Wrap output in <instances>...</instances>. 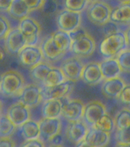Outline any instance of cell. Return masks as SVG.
I'll use <instances>...</instances> for the list:
<instances>
[{
	"label": "cell",
	"instance_id": "cell-1",
	"mask_svg": "<svg viewBox=\"0 0 130 147\" xmlns=\"http://www.w3.org/2000/svg\"><path fill=\"white\" fill-rule=\"evenodd\" d=\"M127 46L125 33L118 31L105 37L100 45V51L106 58L115 57Z\"/></svg>",
	"mask_w": 130,
	"mask_h": 147
},
{
	"label": "cell",
	"instance_id": "cell-2",
	"mask_svg": "<svg viewBox=\"0 0 130 147\" xmlns=\"http://www.w3.org/2000/svg\"><path fill=\"white\" fill-rule=\"evenodd\" d=\"M25 85V79L18 71L10 70L0 77V94L5 96L20 94Z\"/></svg>",
	"mask_w": 130,
	"mask_h": 147
},
{
	"label": "cell",
	"instance_id": "cell-3",
	"mask_svg": "<svg viewBox=\"0 0 130 147\" xmlns=\"http://www.w3.org/2000/svg\"><path fill=\"white\" fill-rule=\"evenodd\" d=\"M111 11V8L107 3L96 0L89 5L87 10V16L94 25L103 26L110 21Z\"/></svg>",
	"mask_w": 130,
	"mask_h": 147
},
{
	"label": "cell",
	"instance_id": "cell-4",
	"mask_svg": "<svg viewBox=\"0 0 130 147\" xmlns=\"http://www.w3.org/2000/svg\"><path fill=\"white\" fill-rule=\"evenodd\" d=\"M18 28L26 39L27 45H36L40 34V25L34 18L28 16L21 19Z\"/></svg>",
	"mask_w": 130,
	"mask_h": 147
},
{
	"label": "cell",
	"instance_id": "cell-5",
	"mask_svg": "<svg viewBox=\"0 0 130 147\" xmlns=\"http://www.w3.org/2000/svg\"><path fill=\"white\" fill-rule=\"evenodd\" d=\"M56 21L59 29L70 32L81 25L82 15L80 12L65 9L58 14Z\"/></svg>",
	"mask_w": 130,
	"mask_h": 147
},
{
	"label": "cell",
	"instance_id": "cell-6",
	"mask_svg": "<svg viewBox=\"0 0 130 147\" xmlns=\"http://www.w3.org/2000/svg\"><path fill=\"white\" fill-rule=\"evenodd\" d=\"M96 49L94 39L88 33L72 41L71 50L79 57H88L93 55Z\"/></svg>",
	"mask_w": 130,
	"mask_h": 147
},
{
	"label": "cell",
	"instance_id": "cell-7",
	"mask_svg": "<svg viewBox=\"0 0 130 147\" xmlns=\"http://www.w3.org/2000/svg\"><path fill=\"white\" fill-rule=\"evenodd\" d=\"M106 107L100 100H92L84 105L82 120L88 127L93 126L98 119L107 113Z\"/></svg>",
	"mask_w": 130,
	"mask_h": 147
},
{
	"label": "cell",
	"instance_id": "cell-8",
	"mask_svg": "<svg viewBox=\"0 0 130 147\" xmlns=\"http://www.w3.org/2000/svg\"><path fill=\"white\" fill-rule=\"evenodd\" d=\"M41 87V95L42 100H47L51 99H62L68 96L72 93L74 88V82L66 80L60 84L46 87L42 86Z\"/></svg>",
	"mask_w": 130,
	"mask_h": 147
},
{
	"label": "cell",
	"instance_id": "cell-9",
	"mask_svg": "<svg viewBox=\"0 0 130 147\" xmlns=\"http://www.w3.org/2000/svg\"><path fill=\"white\" fill-rule=\"evenodd\" d=\"M21 64L27 68H32L43 61V55L40 48L36 45H26L18 54Z\"/></svg>",
	"mask_w": 130,
	"mask_h": 147
},
{
	"label": "cell",
	"instance_id": "cell-10",
	"mask_svg": "<svg viewBox=\"0 0 130 147\" xmlns=\"http://www.w3.org/2000/svg\"><path fill=\"white\" fill-rule=\"evenodd\" d=\"M84 65L79 57L75 56L65 60L60 68L63 72L66 80L75 83L82 78Z\"/></svg>",
	"mask_w": 130,
	"mask_h": 147
},
{
	"label": "cell",
	"instance_id": "cell-11",
	"mask_svg": "<svg viewBox=\"0 0 130 147\" xmlns=\"http://www.w3.org/2000/svg\"><path fill=\"white\" fill-rule=\"evenodd\" d=\"M40 139L43 142H49L51 138L60 133L61 120L58 118H43L39 122Z\"/></svg>",
	"mask_w": 130,
	"mask_h": 147
},
{
	"label": "cell",
	"instance_id": "cell-12",
	"mask_svg": "<svg viewBox=\"0 0 130 147\" xmlns=\"http://www.w3.org/2000/svg\"><path fill=\"white\" fill-rule=\"evenodd\" d=\"M26 45V39L18 28L10 30L5 38V49L10 54H18Z\"/></svg>",
	"mask_w": 130,
	"mask_h": 147
},
{
	"label": "cell",
	"instance_id": "cell-13",
	"mask_svg": "<svg viewBox=\"0 0 130 147\" xmlns=\"http://www.w3.org/2000/svg\"><path fill=\"white\" fill-rule=\"evenodd\" d=\"M42 100L41 87L36 84H29L23 87L19 94V101L29 108L36 107Z\"/></svg>",
	"mask_w": 130,
	"mask_h": 147
},
{
	"label": "cell",
	"instance_id": "cell-14",
	"mask_svg": "<svg viewBox=\"0 0 130 147\" xmlns=\"http://www.w3.org/2000/svg\"><path fill=\"white\" fill-rule=\"evenodd\" d=\"M6 115L17 127L21 126L31 117L29 107L21 101L12 104L7 110Z\"/></svg>",
	"mask_w": 130,
	"mask_h": 147
},
{
	"label": "cell",
	"instance_id": "cell-15",
	"mask_svg": "<svg viewBox=\"0 0 130 147\" xmlns=\"http://www.w3.org/2000/svg\"><path fill=\"white\" fill-rule=\"evenodd\" d=\"M88 128L87 124L82 119L68 121L66 131V137L70 142L77 144L85 138Z\"/></svg>",
	"mask_w": 130,
	"mask_h": 147
},
{
	"label": "cell",
	"instance_id": "cell-16",
	"mask_svg": "<svg viewBox=\"0 0 130 147\" xmlns=\"http://www.w3.org/2000/svg\"><path fill=\"white\" fill-rule=\"evenodd\" d=\"M84 104L80 99L70 100L68 103L63 104L62 115L68 121H75L82 119Z\"/></svg>",
	"mask_w": 130,
	"mask_h": 147
},
{
	"label": "cell",
	"instance_id": "cell-17",
	"mask_svg": "<svg viewBox=\"0 0 130 147\" xmlns=\"http://www.w3.org/2000/svg\"><path fill=\"white\" fill-rule=\"evenodd\" d=\"M88 146L102 147L108 145L110 140V133L100 130L96 126L89 127L84 138Z\"/></svg>",
	"mask_w": 130,
	"mask_h": 147
},
{
	"label": "cell",
	"instance_id": "cell-18",
	"mask_svg": "<svg viewBox=\"0 0 130 147\" xmlns=\"http://www.w3.org/2000/svg\"><path fill=\"white\" fill-rule=\"evenodd\" d=\"M125 83L119 76L113 78L105 79L101 86L103 95L108 99L118 98L121 91L125 86Z\"/></svg>",
	"mask_w": 130,
	"mask_h": 147
},
{
	"label": "cell",
	"instance_id": "cell-19",
	"mask_svg": "<svg viewBox=\"0 0 130 147\" xmlns=\"http://www.w3.org/2000/svg\"><path fill=\"white\" fill-rule=\"evenodd\" d=\"M83 82L90 86L98 84L103 79L100 67V63L90 62L84 65L82 78Z\"/></svg>",
	"mask_w": 130,
	"mask_h": 147
},
{
	"label": "cell",
	"instance_id": "cell-20",
	"mask_svg": "<svg viewBox=\"0 0 130 147\" xmlns=\"http://www.w3.org/2000/svg\"><path fill=\"white\" fill-rule=\"evenodd\" d=\"M41 50L43 57L50 61H56L61 58L65 53L62 52L52 40V35L47 37L41 45Z\"/></svg>",
	"mask_w": 130,
	"mask_h": 147
},
{
	"label": "cell",
	"instance_id": "cell-21",
	"mask_svg": "<svg viewBox=\"0 0 130 147\" xmlns=\"http://www.w3.org/2000/svg\"><path fill=\"white\" fill-rule=\"evenodd\" d=\"M100 67L104 80L119 77L122 72L117 57H109L103 60L100 63Z\"/></svg>",
	"mask_w": 130,
	"mask_h": 147
},
{
	"label": "cell",
	"instance_id": "cell-22",
	"mask_svg": "<svg viewBox=\"0 0 130 147\" xmlns=\"http://www.w3.org/2000/svg\"><path fill=\"white\" fill-rule=\"evenodd\" d=\"M63 104L61 99H51L44 100L41 108L43 118H58L62 115Z\"/></svg>",
	"mask_w": 130,
	"mask_h": 147
},
{
	"label": "cell",
	"instance_id": "cell-23",
	"mask_svg": "<svg viewBox=\"0 0 130 147\" xmlns=\"http://www.w3.org/2000/svg\"><path fill=\"white\" fill-rule=\"evenodd\" d=\"M110 21L120 25H130V2H121L117 8L112 10Z\"/></svg>",
	"mask_w": 130,
	"mask_h": 147
},
{
	"label": "cell",
	"instance_id": "cell-24",
	"mask_svg": "<svg viewBox=\"0 0 130 147\" xmlns=\"http://www.w3.org/2000/svg\"><path fill=\"white\" fill-rule=\"evenodd\" d=\"M21 135L26 140H31L40 138V126L39 122H36L31 119H28L27 121L19 126Z\"/></svg>",
	"mask_w": 130,
	"mask_h": 147
},
{
	"label": "cell",
	"instance_id": "cell-25",
	"mask_svg": "<svg viewBox=\"0 0 130 147\" xmlns=\"http://www.w3.org/2000/svg\"><path fill=\"white\" fill-rule=\"evenodd\" d=\"M51 35L54 43L62 52L66 54L67 51L71 50L72 41L68 32L59 29L53 32Z\"/></svg>",
	"mask_w": 130,
	"mask_h": 147
},
{
	"label": "cell",
	"instance_id": "cell-26",
	"mask_svg": "<svg viewBox=\"0 0 130 147\" xmlns=\"http://www.w3.org/2000/svg\"><path fill=\"white\" fill-rule=\"evenodd\" d=\"M31 11L24 0H13L8 13L11 18L21 20L27 17Z\"/></svg>",
	"mask_w": 130,
	"mask_h": 147
},
{
	"label": "cell",
	"instance_id": "cell-27",
	"mask_svg": "<svg viewBox=\"0 0 130 147\" xmlns=\"http://www.w3.org/2000/svg\"><path fill=\"white\" fill-rule=\"evenodd\" d=\"M66 80H67L61 68L52 67V69L47 74V75L46 76L42 85L46 87H52V86L60 84L62 83L65 82Z\"/></svg>",
	"mask_w": 130,
	"mask_h": 147
},
{
	"label": "cell",
	"instance_id": "cell-28",
	"mask_svg": "<svg viewBox=\"0 0 130 147\" xmlns=\"http://www.w3.org/2000/svg\"><path fill=\"white\" fill-rule=\"evenodd\" d=\"M115 127L116 129H125L130 128V109L123 107L119 110L114 117Z\"/></svg>",
	"mask_w": 130,
	"mask_h": 147
},
{
	"label": "cell",
	"instance_id": "cell-29",
	"mask_svg": "<svg viewBox=\"0 0 130 147\" xmlns=\"http://www.w3.org/2000/svg\"><path fill=\"white\" fill-rule=\"evenodd\" d=\"M52 67L50 64L42 61L31 68V76L34 80L43 84L46 76L47 75Z\"/></svg>",
	"mask_w": 130,
	"mask_h": 147
},
{
	"label": "cell",
	"instance_id": "cell-30",
	"mask_svg": "<svg viewBox=\"0 0 130 147\" xmlns=\"http://www.w3.org/2000/svg\"><path fill=\"white\" fill-rule=\"evenodd\" d=\"M16 128L17 126L7 115L0 117V138L11 137Z\"/></svg>",
	"mask_w": 130,
	"mask_h": 147
},
{
	"label": "cell",
	"instance_id": "cell-31",
	"mask_svg": "<svg viewBox=\"0 0 130 147\" xmlns=\"http://www.w3.org/2000/svg\"><path fill=\"white\" fill-rule=\"evenodd\" d=\"M94 126L100 130L111 133L115 128V122L113 118L107 113L100 119H98Z\"/></svg>",
	"mask_w": 130,
	"mask_h": 147
},
{
	"label": "cell",
	"instance_id": "cell-32",
	"mask_svg": "<svg viewBox=\"0 0 130 147\" xmlns=\"http://www.w3.org/2000/svg\"><path fill=\"white\" fill-rule=\"evenodd\" d=\"M88 4V0H63L65 9L80 13L86 9Z\"/></svg>",
	"mask_w": 130,
	"mask_h": 147
},
{
	"label": "cell",
	"instance_id": "cell-33",
	"mask_svg": "<svg viewBox=\"0 0 130 147\" xmlns=\"http://www.w3.org/2000/svg\"><path fill=\"white\" fill-rule=\"evenodd\" d=\"M116 146L130 147V128L117 129L116 133Z\"/></svg>",
	"mask_w": 130,
	"mask_h": 147
},
{
	"label": "cell",
	"instance_id": "cell-34",
	"mask_svg": "<svg viewBox=\"0 0 130 147\" xmlns=\"http://www.w3.org/2000/svg\"><path fill=\"white\" fill-rule=\"evenodd\" d=\"M117 59L123 72H130V49L124 50L117 55Z\"/></svg>",
	"mask_w": 130,
	"mask_h": 147
},
{
	"label": "cell",
	"instance_id": "cell-35",
	"mask_svg": "<svg viewBox=\"0 0 130 147\" xmlns=\"http://www.w3.org/2000/svg\"><path fill=\"white\" fill-rule=\"evenodd\" d=\"M11 30V26L9 21L4 16H0V40L5 39Z\"/></svg>",
	"mask_w": 130,
	"mask_h": 147
},
{
	"label": "cell",
	"instance_id": "cell-36",
	"mask_svg": "<svg viewBox=\"0 0 130 147\" xmlns=\"http://www.w3.org/2000/svg\"><path fill=\"white\" fill-rule=\"evenodd\" d=\"M119 100L125 105H130V84H126L118 96Z\"/></svg>",
	"mask_w": 130,
	"mask_h": 147
},
{
	"label": "cell",
	"instance_id": "cell-37",
	"mask_svg": "<svg viewBox=\"0 0 130 147\" xmlns=\"http://www.w3.org/2000/svg\"><path fill=\"white\" fill-rule=\"evenodd\" d=\"M42 8L46 14H52L57 10L58 3L56 0H45Z\"/></svg>",
	"mask_w": 130,
	"mask_h": 147
},
{
	"label": "cell",
	"instance_id": "cell-38",
	"mask_svg": "<svg viewBox=\"0 0 130 147\" xmlns=\"http://www.w3.org/2000/svg\"><path fill=\"white\" fill-rule=\"evenodd\" d=\"M45 0H24L31 11H34L42 8Z\"/></svg>",
	"mask_w": 130,
	"mask_h": 147
},
{
	"label": "cell",
	"instance_id": "cell-39",
	"mask_svg": "<svg viewBox=\"0 0 130 147\" xmlns=\"http://www.w3.org/2000/svg\"><path fill=\"white\" fill-rule=\"evenodd\" d=\"M116 23L112 22V21H109L107 23H106L105 25H103V30H104L105 34H106V36L108 35V34H110L112 33H114V32H118V28L116 26Z\"/></svg>",
	"mask_w": 130,
	"mask_h": 147
},
{
	"label": "cell",
	"instance_id": "cell-40",
	"mask_svg": "<svg viewBox=\"0 0 130 147\" xmlns=\"http://www.w3.org/2000/svg\"><path fill=\"white\" fill-rule=\"evenodd\" d=\"M68 33H69V35H70L71 38H72V41H74L75 39L78 38L82 35L88 33V32H86V30L84 29V28L80 25L79 27H78L77 28H75V30H73V31L68 32Z\"/></svg>",
	"mask_w": 130,
	"mask_h": 147
},
{
	"label": "cell",
	"instance_id": "cell-41",
	"mask_svg": "<svg viewBox=\"0 0 130 147\" xmlns=\"http://www.w3.org/2000/svg\"><path fill=\"white\" fill-rule=\"evenodd\" d=\"M22 146H23L41 147L43 146L44 144H43V141H42L40 138H36V139H31V140H26Z\"/></svg>",
	"mask_w": 130,
	"mask_h": 147
},
{
	"label": "cell",
	"instance_id": "cell-42",
	"mask_svg": "<svg viewBox=\"0 0 130 147\" xmlns=\"http://www.w3.org/2000/svg\"><path fill=\"white\" fill-rule=\"evenodd\" d=\"M15 146V143L10 137L0 138V146L4 147H13Z\"/></svg>",
	"mask_w": 130,
	"mask_h": 147
},
{
	"label": "cell",
	"instance_id": "cell-43",
	"mask_svg": "<svg viewBox=\"0 0 130 147\" xmlns=\"http://www.w3.org/2000/svg\"><path fill=\"white\" fill-rule=\"evenodd\" d=\"M49 142L53 146H61L63 142V137L59 133L56 135H55L52 138H51V140Z\"/></svg>",
	"mask_w": 130,
	"mask_h": 147
},
{
	"label": "cell",
	"instance_id": "cell-44",
	"mask_svg": "<svg viewBox=\"0 0 130 147\" xmlns=\"http://www.w3.org/2000/svg\"><path fill=\"white\" fill-rule=\"evenodd\" d=\"M13 0H0V11H8Z\"/></svg>",
	"mask_w": 130,
	"mask_h": 147
},
{
	"label": "cell",
	"instance_id": "cell-45",
	"mask_svg": "<svg viewBox=\"0 0 130 147\" xmlns=\"http://www.w3.org/2000/svg\"><path fill=\"white\" fill-rule=\"evenodd\" d=\"M125 38H126V41H127V45L130 47V26L125 30Z\"/></svg>",
	"mask_w": 130,
	"mask_h": 147
},
{
	"label": "cell",
	"instance_id": "cell-46",
	"mask_svg": "<svg viewBox=\"0 0 130 147\" xmlns=\"http://www.w3.org/2000/svg\"><path fill=\"white\" fill-rule=\"evenodd\" d=\"M5 50L2 47H0V62L2 61L3 60L5 59Z\"/></svg>",
	"mask_w": 130,
	"mask_h": 147
},
{
	"label": "cell",
	"instance_id": "cell-47",
	"mask_svg": "<svg viewBox=\"0 0 130 147\" xmlns=\"http://www.w3.org/2000/svg\"><path fill=\"white\" fill-rule=\"evenodd\" d=\"M119 1H120L121 2H130V0H119Z\"/></svg>",
	"mask_w": 130,
	"mask_h": 147
},
{
	"label": "cell",
	"instance_id": "cell-48",
	"mask_svg": "<svg viewBox=\"0 0 130 147\" xmlns=\"http://www.w3.org/2000/svg\"><path fill=\"white\" fill-rule=\"evenodd\" d=\"M2 103H1V102H0V112H1V110H2Z\"/></svg>",
	"mask_w": 130,
	"mask_h": 147
},
{
	"label": "cell",
	"instance_id": "cell-49",
	"mask_svg": "<svg viewBox=\"0 0 130 147\" xmlns=\"http://www.w3.org/2000/svg\"><path fill=\"white\" fill-rule=\"evenodd\" d=\"M88 2H92L94 1H96V0H88Z\"/></svg>",
	"mask_w": 130,
	"mask_h": 147
}]
</instances>
